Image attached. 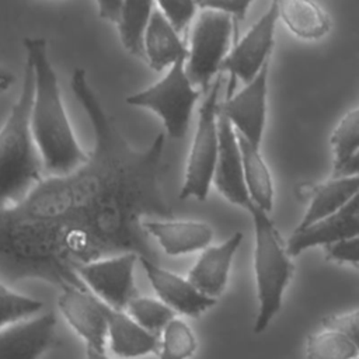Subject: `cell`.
<instances>
[{
    "label": "cell",
    "mask_w": 359,
    "mask_h": 359,
    "mask_svg": "<svg viewBox=\"0 0 359 359\" xmlns=\"http://www.w3.org/2000/svg\"><path fill=\"white\" fill-rule=\"evenodd\" d=\"M70 87L90 121L88 160L65 175L43 178L21 202L0 209V280L39 279L87 289L74 265L122 252H156L146 219H172L161 185L165 135L133 147L77 67Z\"/></svg>",
    "instance_id": "obj_1"
},
{
    "label": "cell",
    "mask_w": 359,
    "mask_h": 359,
    "mask_svg": "<svg viewBox=\"0 0 359 359\" xmlns=\"http://www.w3.org/2000/svg\"><path fill=\"white\" fill-rule=\"evenodd\" d=\"M25 59L34 72V95L29 126L32 139L49 175H65L80 168L88 153L80 146L67 116L59 80L43 38H24Z\"/></svg>",
    "instance_id": "obj_2"
},
{
    "label": "cell",
    "mask_w": 359,
    "mask_h": 359,
    "mask_svg": "<svg viewBox=\"0 0 359 359\" xmlns=\"http://www.w3.org/2000/svg\"><path fill=\"white\" fill-rule=\"evenodd\" d=\"M32 95L34 72L25 59L20 94L0 128V209L21 202L43 180L42 160L29 126Z\"/></svg>",
    "instance_id": "obj_3"
},
{
    "label": "cell",
    "mask_w": 359,
    "mask_h": 359,
    "mask_svg": "<svg viewBox=\"0 0 359 359\" xmlns=\"http://www.w3.org/2000/svg\"><path fill=\"white\" fill-rule=\"evenodd\" d=\"M247 210L254 227V272L259 302L254 332L261 334L282 307L283 292L293 275V264L268 213L254 203Z\"/></svg>",
    "instance_id": "obj_4"
},
{
    "label": "cell",
    "mask_w": 359,
    "mask_h": 359,
    "mask_svg": "<svg viewBox=\"0 0 359 359\" xmlns=\"http://www.w3.org/2000/svg\"><path fill=\"white\" fill-rule=\"evenodd\" d=\"M202 91L189 80L185 62L171 66L164 76L142 91L125 98L128 105L144 108L157 115L170 139H182L192 119L194 108Z\"/></svg>",
    "instance_id": "obj_5"
},
{
    "label": "cell",
    "mask_w": 359,
    "mask_h": 359,
    "mask_svg": "<svg viewBox=\"0 0 359 359\" xmlns=\"http://www.w3.org/2000/svg\"><path fill=\"white\" fill-rule=\"evenodd\" d=\"M222 77L217 76L205 93L198 111L196 129L192 137L184 182L180 189V199L194 198L205 201L209 195L210 185L219 157V93Z\"/></svg>",
    "instance_id": "obj_6"
},
{
    "label": "cell",
    "mask_w": 359,
    "mask_h": 359,
    "mask_svg": "<svg viewBox=\"0 0 359 359\" xmlns=\"http://www.w3.org/2000/svg\"><path fill=\"white\" fill-rule=\"evenodd\" d=\"M199 7V6H198ZM236 28L233 20L212 8H199L194 21L185 72L191 83L206 93L230 52L231 35Z\"/></svg>",
    "instance_id": "obj_7"
},
{
    "label": "cell",
    "mask_w": 359,
    "mask_h": 359,
    "mask_svg": "<svg viewBox=\"0 0 359 359\" xmlns=\"http://www.w3.org/2000/svg\"><path fill=\"white\" fill-rule=\"evenodd\" d=\"M139 254L122 252L74 265V273L81 283L114 310L125 311L128 304L139 296L135 283V266Z\"/></svg>",
    "instance_id": "obj_8"
},
{
    "label": "cell",
    "mask_w": 359,
    "mask_h": 359,
    "mask_svg": "<svg viewBox=\"0 0 359 359\" xmlns=\"http://www.w3.org/2000/svg\"><path fill=\"white\" fill-rule=\"evenodd\" d=\"M278 20V1H272L259 20H257L247 34L230 49L220 69V72H227L230 76L227 95L233 93L231 90L236 79L241 80L244 84H248L268 63L266 59L273 46V35Z\"/></svg>",
    "instance_id": "obj_9"
},
{
    "label": "cell",
    "mask_w": 359,
    "mask_h": 359,
    "mask_svg": "<svg viewBox=\"0 0 359 359\" xmlns=\"http://www.w3.org/2000/svg\"><path fill=\"white\" fill-rule=\"evenodd\" d=\"M266 63L257 77L244 86L238 93L227 95L219 104V114L224 116L236 133L259 149L266 122V95H268Z\"/></svg>",
    "instance_id": "obj_10"
},
{
    "label": "cell",
    "mask_w": 359,
    "mask_h": 359,
    "mask_svg": "<svg viewBox=\"0 0 359 359\" xmlns=\"http://www.w3.org/2000/svg\"><path fill=\"white\" fill-rule=\"evenodd\" d=\"M57 307L88 348L105 352L108 341V306L105 303L87 289L67 286L60 290Z\"/></svg>",
    "instance_id": "obj_11"
},
{
    "label": "cell",
    "mask_w": 359,
    "mask_h": 359,
    "mask_svg": "<svg viewBox=\"0 0 359 359\" xmlns=\"http://www.w3.org/2000/svg\"><path fill=\"white\" fill-rule=\"evenodd\" d=\"M139 262L143 266L151 287L158 296V300L175 313L188 317H199L216 304V299L205 296L187 278L161 268L154 259L139 257Z\"/></svg>",
    "instance_id": "obj_12"
},
{
    "label": "cell",
    "mask_w": 359,
    "mask_h": 359,
    "mask_svg": "<svg viewBox=\"0 0 359 359\" xmlns=\"http://www.w3.org/2000/svg\"><path fill=\"white\" fill-rule=\"evenodd\" d=\"M56 344V316L48 311L0 330V359H39Z\"/></svg>",
    "instance_id": "obj_13"
},
{
    "label": "cell",
    "mask_w": 359,
    "mask_h": 359,
    "mask_svg": "<svg viewBox=\"0 0 359 359\" xmlns=\"http://www.w3.org/2000/svg\"><path fill=\"white\" fill-rule=\"evenodd\" d=\"M213 185L230 203L247 210L252 203L243 171L237 133L230 122L219 114V157Z\"/></svg>",
    "instance_id": "obj_14"
},
{
    "label": "cell",
    "mask_w": 359,
    "mask_h": 359,
    "mask_svg": "<svg viewBox=\"0 0 359 359\" xmlns=\"http://www.w3.org/2000/svg\"><path fill=\"white\" fill-rule=\"evenodd\" d=\"M355 236H359V192L331 217L304 230H294L286 243V251L289 257H294L311 247H327Z\"/></svg>",
    "instance_id": "obj_15"
},
{
    "label": "cell",
    "mask_w": 359,
    "mask_h": 359,
    "mask_svg": "<svg viewBox=\"0 0 359 359\" xmlns=\"http://www.w3.org/2000/svg\"><path fill=\"white\" fill-rule=\"evenodd\" d=\"M143 227L147 236L171 257L203 251L213 240V229L201 220L146 219Z\"/></svg>",
    "instance_id": "obj_16"
},
{
    "label": "cell",
    "mask_w": 359,
    "mask_h": 359,
    "mask_svg": "<svg viewBox=\"0 0 359 359\" xmlns=\"http://www.w3.org/2000/svg\"><path fill=\"white\" fill-rule=\"evenodd\" d=\"M241 241L243 233L237 231L223 243L205 248L188 271L187 279L205 296L217 299L226 289L231 262Z\"/></svg>",
    "instance_id": "obj_17"
},
{
    "label": "cell",
    "mask_w": 359,
    "mask_h": 359,
    "mask_svg": "<svg viewBox=\"0 0 359 359\" xmlns=\"http://www.w3.org/2000/svg\"><path fill=\"white\" fill-rule=\"evenodd\" d=\"M187 57L188 45L154 4L144 36V62L154 72H167Z\"/></svg>",
    "instance_id": "obj_18"
},
{
    "label": "cell",
    "mask_w": 359,
    "mask_h": 359,
    "mask_svg": "<svg viewBox=\"0 0 359 359\" xmlns=\"http://www.w3.org/2000/svg\"><path fill=\"white\" fill-rule=\"evenodd\" d=\"M108 341L111 351L119 358H139L147 353H160L161 335L142 328L125 311L108 306Z\"/></svg>",
    "instance_id": "obj_19"
},
{
    "label": "cell",
    "mask_w": 359,
    "mask_h": 359,
    "mask_svg": "<svg viewBox=\"0 0 359 359\" xmlns=\"http://www.w3.org/2000/svg\"><path fill=\"white\" fill-rule=\"evenodd\" d=\"M359 192V175L332 177L314 187L311 201L302 222L294 230H304L341 210Z\"/></svg>",
    "instance_id": "obj_20"
},
{
    "label": "cell",
    "mask_w": 359,
    "mask_h": 359,
    "mask_svg": "<svg viewBox=\"0 0 359 359\" xmlns=\"http://www.w3.org/2000/svg\"><path fill=\"white\" fill-rule=\"evenodd\" d=\"M237 140L243 160L244 180L251 202L264 212L269 213L273 203V184L271 171L264 161L258 147L252 146L238 135Z\"/></svg>",
    "instance_id": "obj_21"
},
{
    "label": "cell",
    "mask_w": 359,
    "mask_h": 359,
    "mask_svg": "<svg viewBox=\"0 0 359 359\" xmlns=\"http://www.w3.org/2000/svg\"><path fill=\"white\" fill-rule=\"evenodd\" d=\"M279 18L290 32L302 39H318L330 29L327 13L314 1L283 0L278 1Z\"/></svg>",
    "instance_id": "obj_22"
},
{
    "label": "cell",
    "mask_w": 359,
    "mask_h": 359,
    "mask_svg": "<svg viewBox=\"0 0 359 359\" xmlns=\"http://www.w3.org/2000/svg\"><path fill=\"white\" fill-rule=\"evenodd\" d=\"M154 1H123L116 31L126 52L144 60V36L154 8Z\"/></svg>",
    "instance_id": "obj_23"
},
{
    "label": "cell",
    "mask_w": 359,
    "mask_h": 359,
    "mask_svg": "<svg viewBox=\"0 0 359 359\" xmlns=\"http://www.w3.org/2000/svg\"><path fill=\"white\" fill-rule=\"evenodd\" d=\"M358 349L341 331L324 327L313 332L306 341L307 359H356Z\"/></svg>",
    "instance_id": "obj_24"
},
{
    "label": "cell",
    "mask_w": 359,
    "mask_h": 359,
    "mask_svg": "<svg viewBox=\"0 0 359 359\" xmlns=\"http://www.w3.org/2000/svg\"><path fill=\"white\" fill-rule=\"evenodd\" d=\"M125 313L146 331L161 335L163 330L175 318V311L161 300L136 296L126 307Z\"/></svg>",
    "instance_id": "obj_25"
},
{
    "label": "cell",
    "mask_w": 359,
    "mask_h": 359,
    "mask_svg": "<svg viewBox=\"0 0 359 359\" xmlns=\"http://www.w3.org/2000/svg\"><path fill=\"white\" fill-rule=\"evenodd\" d=\"M334 150V170L342 167L359 151V107L346 112L331 136Z\"/></svg>",
    "instance_id": "obj_26"
},
{
    "label": "cell",
    "mask_w": 359,
    "mask_h": 359,
    "mask_svg": "<svg viewBox=\"0 0 359 359\" xmlns=\"http://www.w3.org/2000/svg\"><path fill=\"white\" fill-rule=\"evenodd\" d=\"M198 348L192 328L180 318H174L161 332L160 359H189Z\"/></svg>",
    "instance_id": "obj_27"
},
{
    "label": "cell",
    "mask_w": 359,
    "mask_h": 359,
    "mask_svg": "<svg viewBox=\"0 0 359 359\" xmlns=\"http://www.w3.org/2000/svg\"><path fill=\"white\" fill-rule=\"evenodd\" d=\"M42 307L41 300L17 293L0 280V330L34 317Z\"/></svg>",
    "instance_id": "obj_28"
},
{
    "label": "cell",
    "mask_w": 359,
    "mask_h": 359,
    "mask_svg": "<svg viewBox=\"0 0 359 359\" xmlns=\"http://www.w3.org/2000/svg\"><path fill=\"white\" fill-rule=\"evenodd\" d=\"M156 6L180 35L188 28L191 22L195 21L199 13V7L196 1L163 0V1H156Z\"/></svg>",
    "instance_id": "obj_29"
},
{
    "label": "cell",
    "mask_w": 359,
    "mask_h": 359,
    "mask_svg": "<svg viewBox=\"0 0 359 359\" xmlns=\"http://www.w3.org/2000/svg\"><path fill=\"white\" fill-rule=\"evenodd\" d=\"M323 327L334 328L344 332L359 352V309L349 313L325 317L323 320Z\"/></svg>",
    "instance_id": "obj_30"
},
{
    "label": "cell",
    "mask_w": 359,
    "mask_h": 359,
    "mask_svg": "<svg viewBox=\"0 0 359 359\" xmlns=\"http://www.w3.org/2000/svg\"><path fill=\"white\" fill-rule=\"evenodd\" d=\"M325 257L331 261L348 262L359 266V236L327 245Z\"/></svg>",
    "instance_id": "obj_31"
},
{
    "label": "cell",
    "mask_w": 359,
    "mask_h": 359,
    "mask_svg": "<svg viewBox=\"0 0 359 359\" xmlns=\"http://www.w3.org/2000/svg\"><path fill=\"white\" fill-rule=\"evenodd\" d=\"M199 8H212L229 15L234 24L243 21L247 15V11L251 6V1L243 0H208V1H198Z\"/></svg>",
    "instance_id": "obj_32"
},
{
    "label": "cell",
    "mask_w": 359,
    "mask_h": 359,
    "mask_svg": "<svg viewBox=\"0 0 359 359\" xmlns=\"http://www.w3.org/2000/svg\"><path fill=\"white\" fill-rule=\"evenodd\" d=\"M95 7L98 11V15L102 20L116 25L121 11H122V7H123V1H121V0H100V1H95Z\"/></svg>",
    "instance_id": "obj_33"
},
{
    "label": "cell",
    "mask_w": 359,
    "mask_h": 359,
    "mask_svg": "<svg viewBox=\"0 0 359 359\" xmlns=\"http://www.w3.org/2000/svg\"><path fill=\"white\" fill-rule=\"evenodd\" d=\"M349 175H359V151L346 161L338 170H334V177H349Z\"/></svg>",
    "instance_id": "obj_34"
},
{
    "label": "cell",
    "mask_w": 359,
    "mask_h": 359,
    "mask_svg": "<svg viewBox=\"0 0 359 359\" xmlns=\"http://www.w3.org/2000/svg\"><path fill=\"white\" fill-rule=\"evenodd\" d=\"M86 359H109L105 352L97 351L94 348H86Z\"/></svg>",
    "instance_id": "obj_35"
},
{
    "label": "cell",
    "mask_w": 359,
    "mask_h": 359,
    "mask_svg": "<svg viewBox=\"0 0 359 359\" xmlns=\"http://www.w3.org/2000/svg\"><path fill=\"white\" fill-rule=\"evenodd\" d=\"M11 81H13V77H11V76H8L7 73L0 72V91L8 88V86L11 84Z\"/></svg>",
    "instance_id": "obj_36"
}]
</instances>
